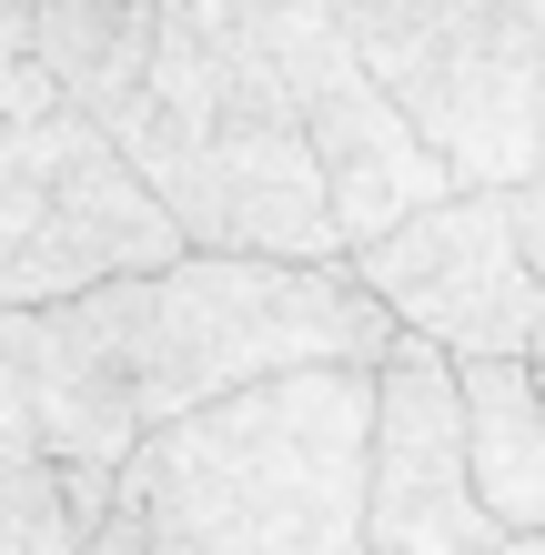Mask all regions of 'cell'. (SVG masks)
<instances>
[{
    "label": "cell",
    "mask_w": 545,
    "mask_h": 555,
    "mask_svg": "<svg viewBox=\"0 0 545 555\" xmlns=\"http://www.w3.org/2000/svg\"><path fill=\"white\" fill-rule=\"evenodd\" d=\"M61 91L41 72V51H30V11L21 0H0V121H30V112H51Z\"/></svg>",
    "instance_id": "obj_11"
},
{
    "label": "cell",
    "mask_w": 545,
    "mask_h": 555,
    "mask_svg": "<svg viewBox=\"0 0 545 555\" xmlns=\"http://www.w3.org/2000/svg\"><path fill=\"white\" fill-rule=\"evenodd\" d=\"M455 404H465V475L495 535L545 526V364L516 353H455Z\"/></svg>",
    "instance_id": "obj_8"
},
{
    "label": "cell",
    "mask_w": 545,
    "mask_h": 555,
    "mask_svg": "<svg viewBox=\"0 0 545 555\" xmlns=\"http://www.w3.org/2000/svg\"><path fill=\"white\" fill-rule=\"evenodd\" d=\"M364 435L374 364H294L163 414L121 454L112 515L152 555H374Z\"/></svg>",
    "instance_id": "obj_1"
},
{
    "label": "cell",
    "mask_w": 545,
    "mask_h": 555,
    "mask_svg": "<svg viewBox=\"0 0 545 555\" xmlns=\"http://www.w3.org/2000/svg\"><path fill=\"white\" fill-rule=\"evenodd\" d=\"M112 515L102 465H51L30 444H0V555H72Z\"/></svg>",
    "instance_id": "obj_10"
},
{
    "label": "cell",
    "mask_w": 545,
    "mask_h": 555,
    "mask_svg": "<svg viewBox=\"0 0 545 555\" xmlns=\"http://www.w3.org/2000/svg\"><path fill=\"white\" fill-rule=\"evenodd\" d=\"M384 323L394 334H425L434 353H516V364H545V283L525 273L516 233H505L495 192H434L404 222H384L374 243L343 253Z\"/></svg>",
    "instance_id": "obj_6"
},
{
    "label": "cell",
    "mask_w": 545,
    "mask_h": 555,
    "mask_svg": "<svg viewBox=\"0 0 545 555\" xmlns=\"http://www.w3.org/2000/svg\"><path fill=\"white\" fill-rule=\"evenodd\" d=\"M364 545L374 555H495V526L465 475L455 353L394 334L374 353V435H364Z\"/></svg>",
    "instance_id": "obj_7"
},
{
    "label": "cell",
    "mask_w": 545,
    "mask_h": 555,
    "mask_svg": "<svg viewBox=\"0 0 545 555\" xmlns=\"http://www.w3.org/2000/svg\"><path fill=\"white\" fill-rule=\"evenodd\" d=\"M495 555H545V526L535 535H495Z\"/></svg>",
    "instance_id": "obj_14"
},
{
    "label": "cell",
    "mask_w": 545,
    "mask_h": 555,
    "mask_svg": "<svg viewBox=\"0 0 545 555\" xmlns=\"http://www.w3.org/2000/svg\"><path fill=\"white\" fill-rule=\"evenodd\" d=\"M72 555H152V545H142L132 526H121V515H102V526H91V535H81Z\"/></svg>",
    "instance_id": "obj_13"
},
{
    "label": "cell",
    "mask_w": 545,
    "mask_h": 555,
    "mask_svg": "<svg viewBox=\"0 0 545 555\" xmlns=\"http://www.w3.org/2000/svg\"><path fill=\"white\" fill-rule=\"evenodd\" d=\"M102 353L112 395L152 435L163 414H192L233 384L294 374V364H374L394 344L384 304L334 263L283 253H172L152 273H112L91 293H61Z\"/></svg>",
    "instance_id": "obj_2"
},
{
    "label": "cell",
    "mask_w": 545,
    "mask_h": 555,
    "mask_svg": "<svg viewBox=\"0 0 545 555\" xmlns=\"http://www.w3.org/2000/svg\"><path fill=\"white\" fill-rule=\"evenodd\" d=\"M495 212H505V233H516L525 273L545 283V182H505V192H495Z\"/></svg>",
    "instance_id": "obj_12"
},
{
    "label": "cell",
    "mask_w": 545,
    "mask_h": 555,
    "mask_svg": "<svg viewBox=\"0 0 545 555\" xmlns=\"http://www.w3.org/2000/svg\"><path fill=\"white\" fill-rule=\"evenodd\" d=\"M203 30H212V21H203ZM222 41L263 51L283 112H294V132H303V152H313V182H324V212H334V243H343V253L374 243L384 222H404L414 203L455 192L444 152L414 132V121L394 112V91L354 61L334 0L283 11V21H252V30H222Z\"/></svg>",
    "instance_id": "obj_5"
},
{
    "label": "cell",
    "mask_w": 545,
    "mask_h": 555,
    "mask_svg": "<svg viewBox=\"0 0 545 555\" xmlns=\"http://www.w3.org/2000/svg\"><path fill=\"white\" fill-rule=\"evenodd\" d=\"M334 21L455 182H545V0H334Z\"/></svg>",
    "instance_id": "obj_3"
},
{
    "label": "cell",
    "mask_w": 545,
    "mask_h": 555,
    "mask_svg": "<svg viewBox=\"0 0 545 555\" xmlns=\"http://www.w3.org/2000/svg\"><path fill=\"white\" fill-rule=\"evenodd\" d=\"M21 11H30V51H41V72H51V91L72 112L112 121L132 102L163 0H21Z\"/></svg>",
    "instance_id": "obj_9"
},
{
    "label": "cell",
    "mask_w": 545,
    "mask_h": 555,
    "mask_svg": "<svg viewBox=\"0 0 545 555\" xmlns=\"http://www.w3.org/2000/svg\"><path fill=\"white\" fill-rule=\"evenodd\" d=\"M182 233L152 203V182L121 162V142L91 112L51 102L11 121L0 142V304H61L112 273L172 263Z\"/></svg>",
    "instance_id": "obj_4"
}]
</instances>
